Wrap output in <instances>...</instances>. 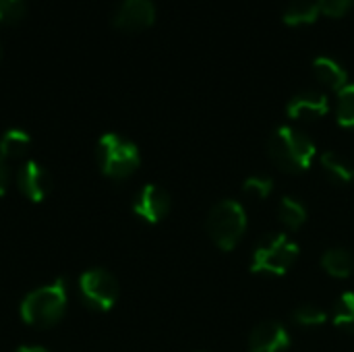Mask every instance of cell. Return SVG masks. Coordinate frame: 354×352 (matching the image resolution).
<instances>
[{"label": "cell", "instance_id": "cell-1", "mask_svg": "<svg viewBox=\"0 0 354 352\" xmlns=\"http://www.w3.org/2000/svg\"><path fill=\"white\" fill-rule=\"evenodd\" d=\"M268 151L280 170L292 174L309 170L317 154L315 143L295 127H278L268 141Z\"/></svg>", "mask_w": 354, "mask_h": 352}, {"label": "cell", "instance_id": "cell-2", "mask_svg": "<svg viewBox=\"0 0 354 352\" xmlns=\"http://www.w3.org/2000/svg\"><path fill=\"white\" fill-rule=\"evenodd\" d=\"M21 319L31 328H50L66 311V282L62 278L39 286L21 301Z\"/></svg>", "mask_w": 354, "mask_h": 352}, {"label": "cell", "instance_id": "cell-3", "mask_svg": "<svg viewBox=\"0 0 354 352\" xmlns=\"http://www.w3.org/2000/svg\"><path fill=\"white\" fill-rule=\"evenodd\" d=\"M97 164L108 178L124 180L139 168L141 156L133 141L116 133H106L97 141Z\"/></svg>", "mask_w": 354, "mask_h": 352}, {"label": "cell", "instance_id": "cell-4", "mask_svg": "<svg viewBox=\"0 0 354 352\" xmlns=\"http://www.w3.org/2000/svg\"><path fill=\"white\" fill-rule=\"evenodd\" d=\"M247 230L245 207L234 199L216 203L207 216V234L222 251H232Z\"/></svg>", "mask_w": 354, "mask_h": 352}, {"label": "cell", "instance_id": "cell-5", "mask_svg": "<svg viewBox=\"0 0 354 352\" xmlns=\"http://www.w3.org/2000/svg\"><path fill=\"white\" fill-rule=\"evenodd\" d=\"M299 257V245L286 234H268L263 237L251 259V272L268 276H284Z\"/></svg>", "mask_w": 354, "mask_h": 352}, {"label": "cell", "instance_id": "cell-6", "mask_svg": "<svg viewBox=\"0 0 354 352\" xmlns=\"http://www.w3.org/2000/svg\"><path fill=\"white\" fill-rule=\"evenodd\" d=\"M79 293L91 309L110 311L118 301V282L108 270L93 268L79 278Z\"/></svg>", "mask_w": 354, "mask_h": 352}, {"label": "cell", "instance_id": "cell-7", "mask_svg": "<svg viewBox=\"0 0 354 352\" xmlns=\"http://www.w3.org/2000/svg\"><path fill=\"white\" fill-rule=\"evenodd\" d=\"M170 205H172L170 195L162 187H158V185H145L137 193V197L133 201V212L143 222L158 224V222H162L168 216Z\"/></svg>", "mask_w": 354, "mask_h": 352}, {"label": "cell", "instance_id": "cell-8", "mask_svg": "<svg viewBox=\"0 0 354 352\" xmlns=\"http://www.w3.org/2000/svg\"><path fill=\"white\" fill-rule=\"evenodd\" d=\"M156 21V6L151 0H122L114 15V27L127 33L143 31Z\"/></svg>", "mask_w": 354, "mask_h": 352}, {"label": "cell", "instance_id": "cell-9", "mask_svg": "<svg viewBox=\"0 0 354 352\" xmlns=\"http://www.w3.org/2000/svg\"><path fill=\"white\" fill-rule=\"evenodd\" d=\"M19 191L33 203L44 201L52 191V176L39 162H25L17 174Z\"/></svg>", "mask_w": 354, "mask_h": 352}, {"label": "cell", "instance_id": "cell-10", "mask_svg": "<svg viewBox=\"0 0 354 352\" xmlns=\"http://www.w3.org/2000/svg\"><path fill=\"white\" fill-rule=\"evenodd\" d=\"M288 346L290 336L278 322H263L249 336V352H284Z\"/></svg>", "mask_w": 354, "mask_h": 352}, {"label": "cell", "instance_id": "cell-11", "mask_svg": "<svg viewBox=\"0 0 354 352\" xmlns=\"http://www.w3.org/2000/svg\"><path fill=\"white\" fill-rule=\"evenodd\" d=\"M286 112L290 118H297V120H317L330 112V102L326 93L309 89V91L297 93L288 102Z\"/></svg>", "mask_w": 354, "mask_h": 352}, {"label": "cell", "instance_id": "cell-12", "mask_svg": "<svg viewBox=\"0 0 354 352\" xmlns=\"http://www.w3.org/2000/svg\"><path fill=\"white\" fill-rule=\"evenodd\" d=\"M313 73L324 85H328L334 91H340L348 85V73L338 60L330 56H317L313 60Z\"/></svg>", "mask_w": 354, "mask_h": 352}, {"label": "cell", "instance_id": "cell-13", "mask_svg": "<svg viewBox=\"0 0 354 352\" xmlns=\"http://www.w3.org/2000/svg\"><path fill=\"white\" fill-rule=\"evenodd\" d=\"M319 12L322 8L317 0H290L288 6L284 8L282 21L286 25H307V23H315Z\"/></svg>", "mask_w": 354, "mask_h": 352}, {"label": "cell", "instance_id": "cell-14", "mask_svg": "<svg viewBox=\"0 0 354 352\" xmlns=\"http://www.w3.org/2000/svg\"><path fill=\"white\" fill-rule=\"evenodd\" d=\"M31 147V137L23 129H8L0 137V156L4 160H19Z\"/></svg>", "mask_w": 354, "mask_h": 352}, {"label": "cell", "instance_id": "cell-15", "mask_svg": "<svg viewBox=\"0 0 354 352\" xmlns=\"http://www.w3.org/2000/svg\"><path fill=\"white\" fill-rule=\"evenodd\" d=\"M322 268L334 278H348L354 272V257L346 249H330L322 257Z\"/></svg>", "mask_w": 354, "mask_h": 352}, {"label": "cell", "instance_id": "cell-16", "mask_svg": "<svg viewBox=\"0 0 354 352\" xmlns=\"http://www.w3.org/2000/svg\"><path fill=\"white\" fill-rule=\"evenodd\" d=\"M322 168H324L326 174H328L334 183H338V185H348L354 178L353 166H351L342 156H338V154H334V151H326V154L322 156Z\"/></svg>", "mask_w": 354, "mask_h": 352}, {"label": "cell", "instance_id": "cell-17", "mask_svg": "<svg viewBox=\"0 0 354 352\" xmlns=\"http://www.w3.org/2000/svg\"><path fill=\"white\" fill-rule=\"evenodd\" d=\"M278 216H280V222L286 228H290V230H299L307 222V210H305V205L301 201L292 199V197H284L280 201Z\"/></svg>", "mask_w": 354, "mask_h": 352}, {"label": "cell", "instance_id": "cell-18", "mask_svg": "<svg viewBox=\"0 0 354 352\" xmlns=\"http://www.w3.org/2000/svg\"><path fill=\"white\" fill-rule=\"evenodd\" d=\"M334 324L348 332V334H354V290H348L344 293L338 303H336V311H334Z\"/></svg>", "mask_w": 354, "mask_h": 352}, {"label": "cell", "instance_id": "cell-19", "mask_svg": "<svg viewBox=\"0 0 354 352\" xmlns=\"http://www.w3.org/2000/svg\"><path fill=\"white\" fill-rule=\"evenodd\" d=\"M338 122L344 129H354V83L338 91Z\"/></svg>", "mask_w": 354, "mask_h": 352}, {"label": "cell", "instance_id": "cell-20", "mask_svg": "<svg viewBox=\"0 0 354 352\" xmlns=\"http://www.w3.org/2000/svg\"><path fill=\"white\" fill-rule=\"evenodd\" d=\"M328 319L326 311L315 307V305H301L295 309L292 313V322L297 326H303V328H315V326H322L324 322Z\"/></svg>", "mask_w": 354, "mask_h": 352}, {"label": "cell", "instance_id": "cell-21", "mask_svg": "<svg viewBox=\"0 0 354 352\" xmlns=\"http://www.w3.org/2000/svg\"><path fill=\"white\" fill-rule=\"evenodd\" d=\"M243 191L251 199H268L274 191V180L268 176H249L243 185Z\"/></svg>", "mask_w": 354, "mask_h": 352}, {"label": "cell", "instance_id": "cell-22", "mask_svg": "<svg viewBox=\"0 0 354 352\" xmlns=\"http://www.w3.org/2000/svg\"><path fill=\"white\" fill-rule=\"evenodd\" d=\"M25 15V0H0V23H17Z\"/></svg>", "mask_w": 354, "mask_h": 352}, {"label": "cell", "instance_id": "cell-23", "mask_svg": "<svg viewBox=\"0 0 354 352\" xmlns=\"http://www.w3.org/2000/svg\"><path fill=\"white\" fill-rule=\"evenodd\" d=\"M322 12L330 15V17H342L346 15V10L354 4V0H317Z\"/></svg>", "mask_w": 354, "mask_h": 352}, {"label": "cell", "instance_id": "cell-24", "mask_svg": "<svg viewBox=\"0 0 354 352\" xmlns=\"http://www.w3.org/2000/svg\"><path fill=\"white\" fill-rule=\"evenodd\" d=\"M8 178H10V172H8V164H6V160L0 156V197L6 193V189H8Z\"/></svg>", "mask_w": 354, "mask_h": 352}, {"label": "cell", "instance_id": "cell-25", "mask_svg": "<svg viewBox=\"0 0 354 352\" xmlns=\"http://www.w3.org/2000/svg\"><path fill=\"white\" fill-rule=\"evenodd\" d=\"M15 352H50L44 346H19Z\"/></svg>", "mask_w": 354, "mask_h": 352}]
</instances>
